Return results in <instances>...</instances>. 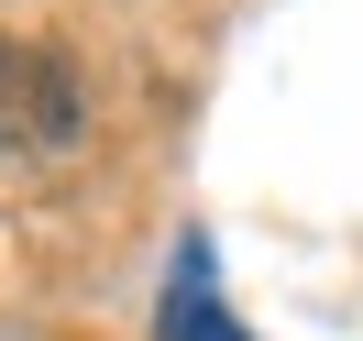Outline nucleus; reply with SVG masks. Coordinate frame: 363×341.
Listing matches in <instances>:
<instances>
[{
  "label": "nucleus",
  "mask_w": 363,
  "mask_h": 341,
  "mask_svg": "<svg viewBox=\"0 0 363 341\" xmlns=\"http://www.w3.org/2000/svg\"><path fill=\"white\" fill-rule=\"evenodd\" d=\"M155 341H242V319L220 308V275H209V242H177L155 297Z\"/></svg>",
  "instance_id": "obj_2"
},
{
  "label": "nucleus",
  "mask_w": 363,
  "mask_h": 341,
  "mask_svg": "<svg viewBox=\"0 0 363 341\" xmlns=\"http://www.w3.org/2000/svg\"><path fill=\"white\" fill-rule=\"evenodd\" d=\"M89 133V89L55 45L33 33H0V155L11 165H45V155H77Z\"/></svg>",
  "instance_id": "obj_1"
}]
</instances>
